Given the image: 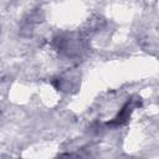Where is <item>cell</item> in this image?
Here are the masks:
<instances>
[{"instance_id": "1", "label": "cell", "mask_w": 159, "mask_h": 159, "mask_svg": "<svg viewBox=\"0 0 159 159\" xmlns=\"http://www.w3.org/2000/svg\"><path fill=\"white\" fill-rule=\"evenodd\" d=\"M130 104H129V102L122 108V111H120V113L114 118V120L113 122H111V123H108V124H111V125H113V124H116V125H119V124H123V123H125L127 120H128V118H129V114H130Z\"/></svg>"}]
</instances>
